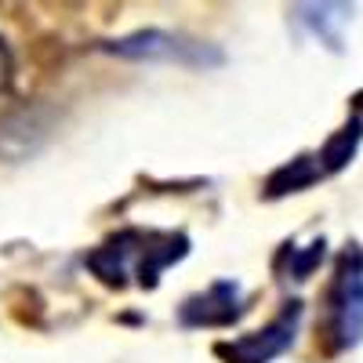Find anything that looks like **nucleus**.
<instances>
[{
    "label": "nucleus",
    "instance_id": "39448f33",
    "mask_svg": "<svg viewBox=\"0 0 363 363\" xmlns=\"http://www.w3.org/2000/svg\"><path fill=\"white\" fill-rule=\"evenodd\" d=\"M244 316V306H240V287L222 280L215 284L207 294H196L182 306V323L189 327H229Z\"/></svg>",
    "mask_w": 363,
    "mask_h": 363
},
{
    "label": "nucleus",
    "instance_id": "1a4fd4ad",
    "mask_svg": "<svg viewBox=\"0 0 363 363\" xmlns=\"http://www.w3.org/2000/svg\"><path fill=\"white\" fill-rule=\"evenodd\" d=\"M356 106H359V109H363V91H359V95H356Z\"/></svg>",
    "mask_w": 363,
    "mask_h": 363
},
{
    "label": "nucleus",
    "instance_id": "f257e3e1",
    "mask_svg": "<svg viewBox=\"0 0 363 363\" xmlns=\"http://www.w3.org/2000/svg\"><path fill=\"white\" fill-rule=\"evenodd\" d=\"M189 240L164 229H124L87 255V269L106 287H157L160 277L182 262Z\"/></svg>",
    "mask_w": 363,
    "mask_h": 363
},
{
    "label": "nucleus",
    "instance_id": "423d86ee",
    "mask_svg": "<svg viewBox=\"0 0 363 363\" xmlns=\"http://www.w3.org/2000/svg\"><path fill=\"white\" fill-rule=\"evenodd\" d=\"M359 138H363V120H359V116H352L349 124H345L335 138H327V145L316 153L320 171H323V174H335V171H342V167L352 160V153H356Z\"/></svg>",
    "mask_w": 363,
    "mask_h": 363
},
{
    "label": "nucleus",
    "instance_id": "7ed1b4c3",
    "mask_svg": "<svg viewBox=\"0 0 363 363\" xmlns=\"http://www.w3.org/2000/svg\"><path fill=\"white\" fill-rule=\"evenodd\" d=\"M298 320H301V306L298 301H287V309L277 320H269L262 330L244 335L236 342H222L215 352L225 363H269V359H277L280 352L291 349V342L298 335Z\"/></svg>",
    "mask_w": 363,
    "mask_h": 363
},
{
    "label": "nucleus",
    "instance_id": "f03ea898",
    "mask_svg": "<svg viewBox=\"0 0 363 363\" xmlns=\"http://www.w3.org/2000/svg\"><path fill=\"white\" fill-rule=\"evenodd\" d=\"M327 338L335 352L359 345L363 338V251L349 244L335 265V280L327 291Z\"/></svg>",
    "mask_w": 363,
    "mask_h": 363
},
{
    "label": "nucleus",
    "instance_id": "0eeeda50",
    "mask_svg": "<svg viewBox=\"0 0 363 363\" xmlns=\"http://www.w3.org/2000/svg\"><path fill=\"white\" fill-rule=\"evenodd\" d=\"M320 258H323V240L309 244V251H306V255H298V258H294V265H291V277H294V280H306Z\"/></svg>",
    "mask_w": 363,
    "mask_h": 363
},
{
    "label": "nucleus",
    "instance_id": "6e6552de",
    "mask_svg": "<svg viewBox=\"0 0 363 363\" xmlns=\"http://www.w3.org/2000/svg\"><path fill=\"white\" fill-rule=\"evenodd\" d=\"M11 84V51L4 48V40H0V91H4Z\"/></svg>",
    "mask_w": 363,
    "mask_h": 363
},
{
    "label": "nucleus",
    "instance_id": "20e7f679",
    "mask_svg": "<svg viewBox=\"0 0 363 363\" xmlns=\"http://www.w3.org/2000/svg\"><path fill=\"white\" fill-rule=\"evenodd\" d=\"M109 51L116 55H128V58H164V62H193V66H207V62H222L218 51H211L203 44L193 40H182L171 33H138V37H124L109 44Z\"/></svg>",
    "mask_w": 363,
    "mask_h": 363
}]
</instances>
